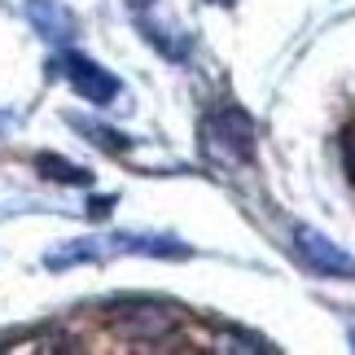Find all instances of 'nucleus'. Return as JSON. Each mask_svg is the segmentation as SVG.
I'll use <instances>...</instances> for the list:
<instances>
[{"instance_id": "9d476101", "label": "nucleus", "mask_w": 355, "mask_h": 355, "mask_svg": "<svg viewBox=\"0 0 355 355\" xmlns=\"http://www.w3.org/2000/svg\"><path fill=\"white\" fill-rule=\"evenodd\" d=\"M220 5H228V0H220Z\"/></svg>"}, {"instance_id": "0eeeda50", "label": "nucleus", "mask_w": 355, "mask_h": 355, "mask_svg": "<svg viewBox=\"0 0 355 355\" xmlns=\"http://www.w3.org/2000/svg\"><path fill=\"white\" fill-rule=\"evenodd\" d=\"M79 128L88 132V141H97L101 149H110V154H123V149H128V141H123L119 132H110V128H88V123H79Z\"/></svg>"}, {"instance_id": "f03ea898", "label": "nucleus", "mask_w": 355, "mask_h": 355, "mask_svg": "<svg viewBox=\"0 0 355 355\" xmlns=\"http://www.w3.org/2000/svg\"><path fill=\"white\" fill-rule=\"evenodd\" d=\"M294 250H298V259H303L311 272H320V277H355V259L338 241L316 233V228H298V233H294Z\"/></svg>"}, {"instance_id": "20e7f679", "label": "nucleus", "mask_w": 355, "mask_h": 355, "mask_svg": "<svg viewBox=\"0 0 355 355\" xmlns=\"http://www.w3.org/2000/svg\"><path fill=\"white\" fill-rule=\"evenodd\" d=\"M58 66H62V75L75 84V92H79L84 101H92V105H110V101L119 97V79H114L110 71H101L97 62L79 58V53H66Z\"/></svg>"}, {"instance_id": "6e6552de", "label": "nucleus", "mask_w": 355, "mask_h": 355, "mask_svg": "<svg viewBox=\"0 0 355 355\" xmlns=\"http://www.w3.org/2000/svg\"><path fill=\"white\" fill-rule=\"evenodd\" d=\"M110 207H114V202H110V198H97V202H88V211H92V215H97V220H101V215H110Z\"/></svg>"}, {"instance_id": "39448f33", "label": "nucleus", "mask_w": 355, "mask_h": 355, "mask_svg": "<svg viewBox=\"0 0 355 355\" xmlns=\"http://www.w3.org/2000/svg\"><path fill=\"white\" fill-rule=\"evenodd\" d=\"M26 13H31V22L40 26V35H49V40H71L75 35V18L62 5H53V0H31Z\"/></svg>"}, {"instance_id": "7ed1b4c3", "label": "nucleus", "mask_w": 355, "mask_h": 355, "mask_svg": "<svg viewBox=\"0 0 355 355\" xmlns=\"http://www.w3.org/2000/svg\"><path fill=\"white\" fill-rule=\"evenodd\" d=\"M207 145H215V149H224L228 158H250L254 154V128H250V119H245L237 105H224V110H215V114H207Z\"/></svg>"}, {"instance_id": "423d86ee", "label": "nucleus", "mask_w": 355, "mask_h": 355, "mask_svg": "<svg viewBox=\"0 0 355 355\" xmlns=\"http://www.w3.org/2000/svg\"><path fill=\"white\" fill-rule=\"evenodd\" d=\"M35 167L44 171L49 180H62V184H88V180H92L84 167H75V162H66V158H58V154H40Z\"/></svg>"}, {"instance_id": "1a4fd4ad", "label": "nucleus", "mask_w": 355, "mask_h": 355, "mask_svg": "<svg viewBox=\"0 0 355 355\" xmlns=\"http://www.w3.org/2000/svg\"><path fill=\"white\" fill-rule=\"evenodd\" d=\"M128 5H154V0H128Z\"/></svg>"}, {"instance_id": "f257e3e1", "label": "nucleus", "mask_w": 355, "mask_h": 355, "mask_svg": "<svg viewBox=\"0 0 355 355\" xmlns=\"http://www.w3.org/2000/svg\"><path fill=\"white\" fill-rule=\"evenodd\" d=\"M110 329L128 343H162L180 329V311L149 303V298H136V303H119L110 311Z\"/></svg>"}]
</instances>
